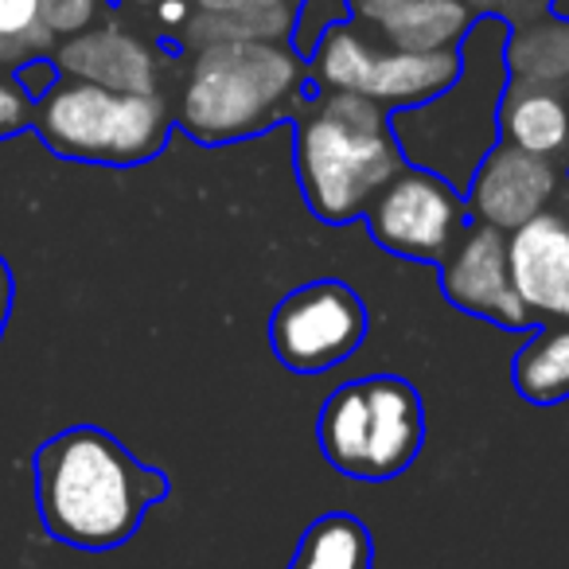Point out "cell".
Wrapping results in <instances>:
<instances>
[{
    "instance_id": "obj_30",
    "label": "cell",
    "mask_w": 569,
    "mask_h": 569,
    "mask_svg": "<svg viewBox=\"0 0 569 569\" xmlns=\"http://www.w3.org/2000/svg\"><path fill=\"white\" fill-rule=\"evenodd\" d=\"M566 176H569V168H566Z\"/></svg>"
},
{
    "instance_id": "obj_16",
    "label": "cell",
    "mask_w": 569,
    "mask_h": 569,
    "mask_svg": "<svg viewBox=\"0 0 569 569\" xmlns=\"http://www.w3.org/2000/svg\"><path fill=\"white\" fill-rule=\"evenodd\" d=\"M503 67L519 82L569 90V17L550 12L542 20L511 24L503 43Z\"/></svg>"
},
{
    "instance_id": "obj_15",
    "label": "cell",
    "mask_w": 569,
    "mask_h": 569,
    "mask_svg": "<svg viewBox=\"0 0 569 569\" xmlns=\"http://www.w3.org/2000/svg\"><path fill=\"white\" fill-rule=\"evenodd\" d=\"M305 0H191V20L183 24V48L222 40H269L293 43Z\"/></svg>"
},
{
    "instance_id": "obj_18",
    "label": "cell",
    "mask_w": 569,
    "mask_h": 569,
    "mask_svg": "<svg viewBox=\"0 0 569 569\" xmlns=\"http://www.w3.org/2000/svg\"><path fill=\"white\" fill-rule=\"evenodd\" d=\"M371 561L375 542L367 522L348 511H328L309 522L289 569H371Z\"/></svg>"
},
{
    "instance_id": "obj_28",
    "label": "cell",
    "mask_w": 569,
    "mask_h": 569,
    "mask_svg": "<svg viewBox=\"0 0 569 569\" xmlns=\"http://www.w3.org/2000/svg\"><path fill=\"white\" fill-rule=\"evenodd\" d=\"M465 4L476 12V17H499V9H503L507 0H465Z\"/></svg>"
},
{
    "instance_id": "obj_3",
    "label": "cell",
    "mask_w": 569,
    "mask_h": 569,
    "mask_svg": "<svg viewBox=\"0 0 569 569\" xmlns=\"http://www.w3.org/2000/svg\"><path fill=\"white\" fill-rule=\"evenodd\" d=\"M293 164L309 211L328 227H348L402 172L406 157L379 102L320 90L297 113Z\"/></svg>"
},
{
    "instance_id": "obj_19",
    "label": "cell",
    "mask_w": 569,
    "mask_h": 569,
    "mask_svg": "<svg viewBox=\"0 0 569 569\" xmlns=\"http://www.w3.org/2000/svg\"><path fill=\"white\" fill-rule=\"evenodd\" d=\"M515 390L535 406H553L569 398V325L530 332L511 367Z\"/></svg>"
},
{
    "instance_id": "obj_8",
    "label": "cell",
    "mask_w": 569,
    "mask_h": 569,
    "mask_svg": "<svg viewBox=\"0 0 569 569\" xmlns=\"http://www.w3.org/2000/svg\"><path fill=\"white\" fill-rule=\"evenodd\" d=\"M363 297L340 277H317L284 293L269 312V348L289 371L320 375L351 359L367 340Z\"/></svg>"
},
{
    "instance_id": "obj_6",
    "label": "cell",
    "mask_w": 569,
    "mask_h": 569,
    "mask_svg": "<svg viewBox=\"0 0 569 569\" xmlns=\"http://www.w3.org/2000/svg\"><path fill=\"white\" fill-rule=\"evenodd\" d=\"M317 445L348 480H395L426 445V402L402 375L343 382L320 406Z\"/></svg>"
},
{
    "instance_id": "obj_7",
    "label": "cell",
    "mask_w": 569,
    "mask_h": 569,
    "mask_svg": "<svg viewBox=\"0 0 569 569\" xmlns=\"http://www.w3.org/2000/svg\"><path fill=\"white\" fill-rule=\"evenodd\" d=\"M460 74V48L457 51H398L375 48L371 36L356 24L328 28L320 43L309 51V79L317 90L328 94H363L379 102L387 113L410 110L441 90H449Z\"/></svg>"
},
{
    "instance_id": "obj_13",
    "label": "cell",
    "mask_w": 569,
    "mask_h": 569,
    "mask_svg": "<svg viewBox=\"0 0 569 569\" xmlns=\"http://www.w3.org/2000/svg\"><path fill=\"white\" fill-rule=\"evenodd\" d=\"M51 59L63 79L94 82L118 94H160V56L118 24H98L59 40Z\"/></svg>"
},
{
    "instance_id": "obj_26",
    "label": "cell",
    "mask_w": 569,
    "mask_h": 569,
    "mask_svg": "<svg viewBox=\"0 0 569 569\" xmlns=\"http://www.w3.org/2000/svg\"><path fill=\"white\" fill-rule=\"evenodd\" d=\"M12 305H17V277H12V266L0 253V340H4V328L12 320Z\"/></svg>"
},
{
    "instance_id": "obj_25",
    "label": "cell",
    "mask_w": 569,
    "mask_h": 569,
    "mask_svg": "<svg viewBox=\"0 0 569 569\" xmlns=\"http://www.w3.org/2000/svg\"><path fill=\"white\" fill-rule=\"evenodd\" d=\"M351 4V20H363V24L379 28L387 17H395L406 0H348Z\"/></svg>"
},
{
    "instance_id": "obj_22",
    "label": "cell",
    "mask_w": 569,
    "mask_h": 569,
    "mask_svg": "<svg viewBox=\"0 0 569 569\" xmlns=\"http://www.w3.org/2000/svg\"><path fill=\"white\" fill-rule=\"evenodd\" d=\"M351 20V4L348 0H305L301 4V17H297V32H293V48L309 59V51L320 43V36L328 28L343 24Z\"/></svg>"
},
{
    "instance_id": "obj_11",
    "label": "cell",
    "mask_w": 569,
    "mask_h": 569,
    "mask_svg": "<svg viewBox=\"0 0 569 569\" xmlns=\"http://www.w3.org/2000/svg\"><path fill=\"white\" fill-rule=\"evenodd\" d=\"M558 188L561 168L553 160L530 157V152L499 141L480 160L472 180L465 183V207L468 219L488 222V227L511 234L522 222L542 214L550 207V199L558 196Z\"/></svg>"
},
{
    "instance_id": "obj_5",
    "label": "cell",
    "mask_w": 569,
    "mask_h": 569,
    "mask_svg": "<svg viewBox=\"0 0 569 569\" xmlns=\"http://www.w3.org/2000/svg\"><path fill=\"white\" fill-rule=\"evenodd\" d=\"M176 118L160 94H118L94 82L63 79L36 102L32 133L74 164L137 168L172 141Z\"/></svg>"
},
{
    "instance_id": "obj_24",
    "label": "cell",
    "mask_w": 569,
    "mask_h": 569,
    "mask_svg": "<svg viewBox=\"0 0 569 569\" xmlns=\"http://www.w3.org/2000/svg\"><path fill=\"white\" fill-rule=\"evenodd\" d=\"M12 79L20 82V90H24L32 102H40V98L59 82V67H56V59H51V56H40V59H28L24 67H17V71H12Z\"/></svg>"
},
{
    "instance_id": "obj_21",
    "label": "cell",
    "mask_w": 569,
    "mask_h": 569,
    "mask_svg": "<svg viewBox=\"0 0 569 569\" xmlns=\"http://www.w3.org/2000/svg\"><path fill=\"white\" fill-rule=\"evenodd\" d=\"M110 4L113 0H40V20L59 43L102 24Z\"/></svg>"
},
{
    "instance_id": "obj_2",
    "label": "cell",
    "mask_w": 569,
    "mask_h": 569,
    "mask_svg": "<svg viewBox=\"0 0 569 569\" xmlns=\"http://www.w3.org/2000/svg\"><path fill=\"white\" fill-rule=\"evenodd\" d=\"M309 90V59L293 43H203L191 51L176 126L199 144H234L297 118Z\"/></svg>"
},
{
    "instance_id": "obj_12",
    "label": "cell",
    "mask_w": 569,
    "mask_h": 569,
    "mask_svg": "<svg viewBox=\"0 0 569 569\" xmlns=\"http://www.w3.org/2000/svg\"><path fill=\"white\" fill-rule=\"evenodd\" d=\"M507 269L515 293L542 320L569 325V219L542 211L507 234Z\"/></svg>"
},
{
    "instance_id": "obj_17",
    "label": "cell",
    "mask_w": 569,
    "mask_h": 569,
    "mask_svg": "<svg viewBox=\"0 0 569 569\" xmlns=\"http://www.w3.org/2000/svg\"><path fill=\"white\" fill-rule=\"evenodd\" d=\"M472 20L465 0H406L375 32L398 51H457Z\"/></svg>"
},
{
    "instance_id": "obj_14",
    "label": "cell",
    "mask_w": 569,
    "mask_h": 569,
    "mask_svg": "<svg viewBox=\"0 0 569 569\" xmlns=\"http://www.w3.org/2000/svg\"><path fill=\"white\" fill-rule=\"evenodd\" d=\"M499 141L569 168V90L507 79L499 98Z\"/></svg>"
},
{
    "instance_id": "obj_10",
    "label": "cell",
    "mask_w": 569,
    "mask_h": 569,
    "mask_svg": "<svg viewBox=\"0 0 569 569\" xmlns=\"http://www.w3.org/2000/svg\"><path fill=\"white\" fill-rule=\"evenodd\" d=\"M441 293L452 309L488 320L507 332H535L538 317L515 293L507 269V234L488 222L468 219L457 246L441 258Z\"/></svg>"
},
{
    "instance_id": "obj_20",
    "label": "cell",
    "mask_w": 569,
    "mask_h": 569,
    "mask_svg": "<svg viewBox=\"0 0 569 569\" xmlns=\"http://www.w3.org/2000/svg\"><path fill=\"white\" fill-rule=\"evenodd\" d=\"M56 51V36L43 28L40 0H0V71H17L28 59Z\"/></svg>"
},
{
    "instance_id": "obj_9",
    "label": "cell",
    "mask_w": 569,
    "mask_h": 569,
    "mask_svg": "<svg viewBox=\"0 0 569 569\" xmlns=\"http://www.w3.org/2000/svg\"><path fill=\"white\" fill-rule=\"evenodd\" d=\"M367 230L387 253L406 261L441 266L445 253L457 246L468 227L465 191L449 180L406 164L367 207Z\"/></svg>"
},
{
    "instance_id": "obj_29",
    "label": "cell",
    "mask_w": 569,
    "mask_h": 569,
    "mask_svg": "<svg viewBox=\"0 0 569 569\" xmlns=\"http://www.w3.org/2000/svg\"><path fill=\"white\" fill-rule=\"evenodd\" d=\"M126 4H157V0H126Z\"/></svg>"
},
{
    "instance_id": "obj_23",
    "label": "cell",
    "mask_w": 569,
    "mask_h": 569,
    "mask_svg": "<svg viewBox=\"0 0 569 569\" xmlns=\"http://www.w3.org/2000/svg\"><path fill=\"white\" fill-rule=\"evenodd\" d=\"M36 102L20 90V82L9 71H0V141L32 129Z\"/></svg>"
},
{
    "instance_id": "obj_27",
    "label": "cell",
    "mask_w": 569,
    "mask_h": 569,
    "mask_svg": "<svg viewBox=\"0 0 569 569\" xmlns=\"http://www.w3.org/2000/svg\"><path fill=\"white\" fill-rule=\"evenodd\" d=\"M157 20L164 28H183L191 20V0H157Z\"/></svg>"
},
{
    "instance_id": "obj_1",
    "label": "cell",
    "mask_w": 569,
    "mask_h": 569,
    "mask_svg": "<svg viewBox=\"0 0 569 569\" xmlns=\"http://www.w3.org/2000/svg\"><path fill=\"white\" fill-rule=\"evenodd\" d=\"M32 483L48 538L90 553L126 546L172 488L160 468L137 460L98 426L48 437L36 449Z\"/></svg>"
},
{
    "instance_id": "obj_4",
    "label": "cell",
    "mask_w": 569,
    "mask_h": 569,
    "mask_svg": "<svg viewBox=\"0 0 569 569\" xmlns=\"http://www.w3.org/2000/svg\"><path fill=\"white\" fill-rule=\"evenodd\" d=\"M503 17H476L460 40V74L449 90L410 110L390 113V133L406 164L449 180L465 191L480 160L499 144V98L507 87Z\"/></svg>"
}]
</instances>
